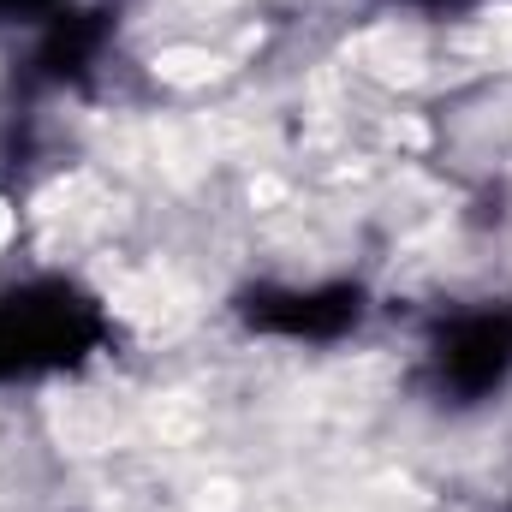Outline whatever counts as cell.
<instances>
[{"instance_id":"1","label":"cell","mask_w":512,"mask_h":512,"mask_svg":"<svg viewBox=\"0 0 512 512\" xmlns=\"http://www.w3.org/2000/svg\"><path fill=\"white\" fill-rule=\"evenodd\" d=\"M108 346V310L66 274L0 286V382L84 370Z\"/></svg>"},{"instance_id":"5","label":"cell","mask_w":512,"mask_h":512,"mask_svg":"<svg viewBox=\"0 0 512 512\" xmlns=\"http://www.w3.org/2000/svg\"><path fill=\"white\" fill-rule=\"evenodd\" d=\"M66 0H0V18H54Z\"/></svg>"},{"instance_id":"2","label":"cell","mask_w":512,"mask_h":512,"mask_svg":"<svg viewBox=\"0 0 512 512\" xmlns=\"http://www.w3.org/2000/svg\"><path fill=\"white\" fill-rule=\"evenodd\" d=\"M423 376L441 405H483L512 382V298L441 316L423 346Z\"/></svg>"},{"instance_id":"3","label":"cell","mask_w":512,"mask_h":512,"mask_svg":"<svg viewBox=\"0 0 512 512\" xmlns=\"http://www.w3.org/2000/svg\"><path fill=\"white\" fill-rule=\"evenodd\" d=\"M233 310L245 316V328H256V334L328 346V340H346L370 316V298L352 280H328V286H251V292L233 298Z\"/></svg>"},{"instance_id":"6","label":"cell","mask_w":512,"mask_h":512,"mask_svg":"<svg viewBox=\"0 0 512 512\" xmlns=\"http://www.w3.org/2000/svg\"><path fill=\"white\" fill-rule=\"evenodd\" d=\"M411 6H429V12H447V6H465V0H411Z\"/></svg>"},{"instance_id":"4","label":"cell","mask_w":512,"mask_h":512,"mask_svg":"<svg viewBox=\"0 0 512 512\" xmlns=\"http://www.w3.org/2000/svg\"><path fill=\"white\" fill-rule=\"evenodd\" d=\"M102 42H108V12H54L48 30H42V42H36V54H30V66H24V84L30 90H66V84H78L96 66Z\"/></svg>"}]
</instances>
